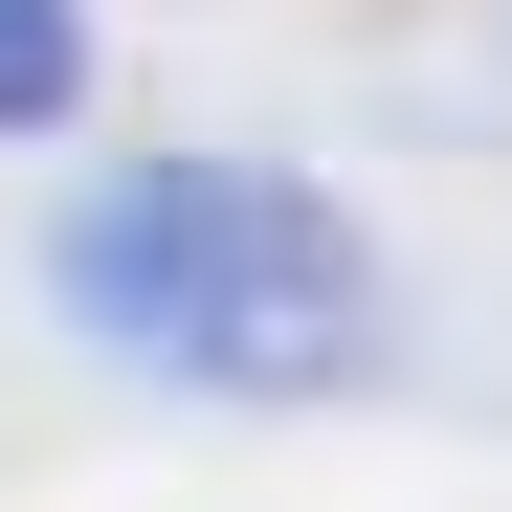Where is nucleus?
<instances>
[{
    "label": "nucleus",
    "mask_w": 512,
    "mask_h": 512,
    "mask_svg": "<svg viewBox=\"0 0 512 512\" xmlns=\"http://www.w3.org/2000/svg\"><path fill=\"white\" fill-rule=\"evenodd\" d=\"M90 112V0H0V134H67Z\"/></svg>",
    "instance_id": "nucleus-2"
},
{
    "label": "nucleus",
    "mask_w": 512,
    "mask_h": 512,
    "mask_svg": "<svg viewBox=\"0 0 512 512\" xmlns=\"http://www.w3.org/2000/svg\"><path fill=\"white\" fill-rule=\"evenodd\" d=\"M45 290L90 357L201 379V401H357L379 379V223L290 179V156H134V179H67Z\"/></svg>",
    "instance_id": "nucleus-1"
}]
</instances>
